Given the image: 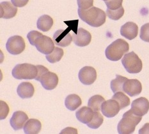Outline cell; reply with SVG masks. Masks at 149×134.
<instances>
[{
  "label": "cell",
  "mask_w": 149,
  "mask_h": 134,
  "mask_svg": "<svg viewBox=\"0 0 149 134\" xmlns=\"http://www.w3.org/2000/svg\"><path fill=\"white\" fill-rule=\"evenodd\" d=\"M77 12L81 19L92 27L101 26L105 23L106 20V13L95 6H92L86 10L78 8Z\"/></svg>",
  "instance_id": "1"
},
{
  "label": "cell",
  "mask_w": 149,
  "mask_h": 134,
  "mask_svg": "<svg viewBox=\"0 0 149 134\" xmlns=\"http://www.w3.org/2000/svg\"><path fill=\"white\" fill-rule=\"evenodd\" d=\"M142 116L134 114L131 109L129 110L123 115L122 119L120 121L117 130L120 134H131L135 131L136 125L140 123Z\"/></svg>",
  "instance_id": "2"
},
{
  "label": "cell",
  "mask_w": 149,
  "mask_h": 134,
  "mask_svg": "<svg viewBox=\"0 0 149 134\" xmlns=\"http://www.w3.org/2000/svg\"><path fill=\"white\" fill-rule=\"evenodd\" d=\"M129 50V45L125 40L119 38L110 44L105 51L106 58L112 61H117Z\"/></svg>",
  "instance_id": "3"
},
{
  "label": "cell",
  "mask_w": 149,
  "mask_h": 134,
  "mask_svg": "<svg viewBox=\"0 0 149 134\" xmlns=\"http://www.w3.org/2000/svg\"><path fill=\"white\" fill-rule=\"evenodd\" d=\"M12 76L16 79H35L38 74L37 66L29 63L18 64L13 68Z\"/></svg>",
  "instance_id": "4"
},
{
  "label": "cell",
  "mask_w": 149,
  "mask_h": 134,
  "mask_svg": "<svg viewBox=\"0 0 149 134\" xmlns=\"http://www.w3.org/2000/svg\"><path fill=\"white\" fill-rule=\"evenodd\" d=\"M122 63L129 74L140 73L143 68L141 60L134 52L125 54L122 60Z\"/></svg>",
  "instance_id": "5"
},
{
  "label": "cell",
  "mask_w": 149,
  "mask_h": 134,
  "mask_svg": "<svg viewBox=\"0 0 149 134\" xmlns=\"http://www.w3.org/2000/svg\"><path fill=\"white\" fill-rule=\"evenodd\" d=\"M31 45L36 47L40 53L46 55L52 53L54 49V44L52 39L47 36L42 35L41 33H39Z\"/></svg>",
  "instance_id": "6"
},
{
  "label": "cell",
  "mask_w": 149,
  "mask_h": 134,
  "mask_svg": "<svg viewBox=\"0 0 149 134\" xmlns=\"http://www.w3.org/2000/svg\"><path fill=\"white\" fill-rule=\"evenodd\" d=\"M25 42L21 36L15 35L10 37L6 44V50L10 54L18 55L25 49Z\"/></svg>",
  "instance_id": "7"
},
{
  "label": "cell",
  "mask_w": 149,
  "mask_h": 134,
  "mask_svg": "<svg viewBox=\"0 0 149 134\" xmlns=\"http://www.w3.org/2000/svg\"><path fill=\"white\" fill-rule=\"evenodd\" d=\"M71 28H68L65 30L58 29L53 35V41L58 46L65 47L69 46L72 41V37L70 35Z\"/></svg>",
  "instance_id": "8"
},
{
  "label": "cell",
  "mask_w": 149,
  "mask_h": 134,
  "mask_svg": "<svg viewBox=\"0 0 149 134\" xmlns=\"http://www.w3.org/2000/svg\"><path fill=\"white\" fill-rule=\"evenodd\" d=\"M81 83L85 85H91L97 79V72L92 67H84L80 70L78 74Z\"/></svg>",
  "instance_id": "9"
},
{
  "label": "cell",
  "mask_w": 149,
  "mask_h": 134,
  "mask_svg": "<svg viewBox=\"0 0 149 134\" xmlns=\"http://www.w3.org/2000/svg\"><path fill=\"white\" fill-rule=\"evenodd\" d=\"M92 40V35L86 29L82 28L77 29L73 33V42L77 46L85 47L89 45Z\"/></svg>",
  "instance_id": "10"
},
{
  "label": "cell",
  "mask_w": 149,
  "mask_h": 134,
  "mask_svg": "<svg viewBox=\"0 0 149 134\" xmlns=\"http://www.w3.org/2000/svg\"><path fill=\"white\" fill-rule=\"evenodd\" d=\"M120 107L119 103L115 100L111 99L104 101L101 107V112L104 116L111 118L118 114Z\"/></svg>",
  "instance_id": "11"
},
{
  "label": "cell",
  "mask_w": 149,
  "mask_h": 134,
  "mask_svg": "<svg viewBox=\"0 0 149 134\" xmlns=\"http://www.w3.org/2000/svg\"><path fill=\"white\" fill-rule=\"evenodd\" d=\"M131 110L138 116L145 115L149 110V101L145 97L138 98L132 102Z\"/></svg>",
  "instance_id": "12"
},
{
  "label": "cell",
  "mask_w": 149,
  "mask_h": 134,
  "mask_svg": "<svg viewBox=\"0 0 149 134\" xmlns=\"http://www.w3.org/2000/svg\"><path fill=\"white\" fill-rule=\"evenodd\" d=\"M142 91L141 83L138 79H127L123 87V91L130 97H136Z\"/></svg>",
  "instance_id": "13"
},
{
  "label": "cell",
  "mask_w": 149,
  "mask_h": 134,
  "mask_svg": "<svg viewBox=\"0 0 149 134\" xmlns=\"http://www.w3.org/2000/svg\"><path fill=\"white\" fill-rule=\"evenodd\" d=\"M58 77L56 74L48 71L40 77L42 86L46 90H53L58 84Z\"/></svg>",
  "instance_id": "14"
},
{
  "label": "cell",
  "mask_w": 149,
  "mask_h": 134,
  "mask_svg": "<svg viewBox=\"0 0 149 134\" xmlns=\"http://www.w3.org/2000/svg\"><path fill=\"white\" fill-rule=\"evenodd\" d=\"M28 119V116L23 111L18 110L14 112L10 120V123L14 130H21L24 127Z\"/></svg>",
  "instance_id": "15"
},
{
  "label": "cell",
  "mask_w": 149,
  "mask_h": 134,
  "mask_svg": "<svg viewBox=\"0 0 149 134\" xmlns=\"http://www.w3.org/2000/svg\"><path fill=\"white\" fill-rule=\"evenodd\" d=\"M120 34L122 37L132 40L138 36V26L133 22H126L120 28Z\"/></svg>",
  "instance_id": "16"
},
{
  "label": "cell",
  "mask_w": 149,
  "mask_h": 134,
  "mask_svg": "<svg viewBox=\"0 0 149 134\" xmlns=\"http://www.w3.org/2000/svg\"><path fill=\"white\" fill-rule=\"evenodd\" d=\"M17 13V8L9 1H3L0 4V17L8 19L14 17Z\"/></svg>",
  "instance_id": "17"
},
{
  "label": "cell",
  "mask_w": 149,
  "mask_h": 134,
  "mask_svg": "<svg viewBox=\"0 0 149 134\" xmlns=\"http://www.w3.org/2000/svg\"><path fill=\"white\" fill-rule=\"evenodd\" d=\"M17 93L21 99H30L33 96L35 88L31 83L29 82H23L18 86Z\"/></svg>",
  "instance_id": "18"
},
{
  "label": "cell",
  "mask_w": 149,
  "mask_h": 134,
  "mask_svg": "<svg viewBox=\"0 0 149 134\" xmlns=\"http://www.w3.org/2000/svg\"><path fill=\"white\" fill-rule=\"evenodd\" d=\"M94 112L90 107L84 106L76 112L77 120L83 124L88 123L93 118Z\"/></svg>",
  "instance_id": "19"
},
{
  "label": "cell",
  "mask_w": 149,
  "mask_h": 134,
  "mask_svg": "<svg viewBox=\"0 0 149 134\" xmlns=\"http://www.w3.org/2000/svg\"><path fill=\"white\" fill-rule=\"evenodd\" d=\"M42 129V124L39 120L30 119L25 123L23 127L24 132L26 134H37Z\"/></svg>",
  "instance_id": "20"
},
{
  "label": "cell",
  "mask_w": 149,
  "mask_h": 134,
  "mask_svg": "<svg viewBox=\"0 0 149 134\" xmlns=\"http://www.w3.org/2000/svg\"><path fill=\"white\" fill-rule=\"evenodd\" d=\"M53 25V19L49 15H43L38 19L37 22V28L40 31L47 32L49 31Z\"/></svg>",
  "instance_id": "21"
},
{
  "label": "cell",
  "mask_w": 149,
  "mask_h": 134,
  "mask_svg": "<svg viewBox=\"0 0 149 134\" xmlns=\"http://www.w3.org/2000/svg\"><path fill=\"white\" fill-rule=\"evenodd\" d=\"M82 101L81 98L76 94H72L68 95L65 100V105L68 109L74 111L81 105Z\"/></svg>",
  "instance_id": "22"
},
{
  "label": "cell",
  "mask_w": 149,
  "mask_h": 134,
  "mask_svg": "<svg viewBox=\"0 0 149 134\" xmlns=\"http://www.w3.org/2000/svg\"><path fill=\"white\" fill-rule=\"evenodd\" d=\"M105 101L104 98L99 94H96L88 100V106L95 112V111H100L101 110V107L102 103Z\"/></svg>",
  "instance_id": "23"
},
{
  "label": "cell",
  "mask_w": 149,
  "mask_h": 134,
  "mask_svg": "<svg viewBox=\"0 0 149 134\" xmlns=\"http://www.w3.org/2000/svg\"><path fill=\"white\" fill-rule=\"evenodd\" d=\"M128 79L120 75H116V78L111 81V89L114 93L118 91H123V87L125 81Z\"/></svg>",
  "instance_id": "24"
},
{
  "label": "cell",
  "mask_w": 149,
  "mask_h": 134,
  "mask_svg": "<svg viewBox=\"0 0 149 134\" xmlns=\"http://www.w3.org/2000/svg\"><path fill=\"white\" fill-rule=\"evenodd\" d=\"M112 99L115 100L119 103L120 109H125V107L130 105V99L122 91L115 93L113 96Z\"/></svg>",
  "instance_id": "25"
},
{
  "label": "cell",
  "mask_w": 149,
  "mask_h": 134,
  "mask_svg": "<svg viewBox=\"0 0 149 134\" xmlns=\"http://www.w3.org/2000/svg\"><path fill=\"white\" fill-rule=\"evenodd\" d=\"M64 54L63 50L60 47H55L54 50L49 54L46 55L47 60L51 63H55L60 61Z\"/></svg>",
  "instance_id": "26"
},
{
  "label": "cell",
  "mask_w": 149,
  "mask_h": 134,
  "mask_svg": "<svg viewBox=\"0 0 149 134\" xmlns=\"http://www.w3.org/2000/svg\"><path fill=\"white\" fill-rule=\"evenodd\" d=\"M103 122L104 117L101 115V114L99 112V111H95L94 112V115H93L92 119L86 125L90 128L97 129L102 125Z\"/></svg>",
  "instance_id": "27"
},
{
  "label": "cell",
  "mask_w": 149,
  "mask_h": 134,
  "mask_svg": "<svg viewBox=\"0 0 149 134\" xmlns=\"http://www.w3.org/2000/svg\"><path fill=\"white\" fill-rule=\"evenodd\" d=\"M124 14V8L120 7L116 10H110L107 8L106 15L108 17L113 21H118Z\"/></svg>",
  "instance_id": "28"
},
{
  "label": "cell",
  "mask_w": 149,
  "mask_h": 134,
  "mask_svg": "<svg viewBox=\"0 0 149 134\" xmlns=\"http://www.w3.org/2000/svg\"><path fill=\"white\" fill-rule=\"evenodd\" d=\"M123 0H108L105 3L107 8L110 10H116L122 7Z\"/></svg>",
  "instance_id": "29"
},
{
  "label": "cell",
  "mask_w": 149,
  "mask_h": 134,
  "mask_svg": "<svg viewBox=\"0 0 149 134\" xmlns=\"http://www.w3.org/2000/svg\"><path fill=\"white\" fill-rule=\"evenodd\" d=\"M140 37L143 41L149 42V23L145 24L143 26H142Z\"/></svg>",
  "instance_id": "30"
},
{
  "label": "cell",
  "mask_w": 149,
  "mask_h": 134,
  "mask_svg": "<svg viewBox=\"0 0 149 134\" xmlns=\"http://www.w3.org/2000/svg\"><path fill=\"white\" fill-rule=\"evenodd\" d=\"M9 112V107L4 101L0 102V119H5Z\"/></svg>",
  "instance_id": "31"
},
{
  "label": "cell",
  "mask_w": 149,
  "mask_h": 134,
  "mask_svg": "<svg viewBox=\"0 0 149 134\" xmlns=\"http://www.w3.org/2000/svg\"><path fill=\"white\" fill-rule=\"evenodd\" d=\"M77 5L80 9L86 10L93 5V0H77Z\"/></svg>",
  "instance_id": "32"
},
{
  "label": "cell",
  "mask_w": 149,
  "mask_h": 134,
  "mask_svg": "<svg viewBox=\"0 0 149 134\" xmlns=\"http://www.w3.org/2000/svg\"><path fill=\"white\" fill-rule=\"evenodd\" d=\"M37 67L38 70V74L35 79L36 81H39L40 77L42 76L45 73L49 71V70H48L47 68L44 67L43 65H37Z\"/></svg>",
  "instance_id": "33"
},
{
  "label": "cell",
  "mask_w": 149,
  "mask_h": 134,
  "mask_svg": "<svg viewBox=\"0 0 149 134\" xmlns=\"http://www.w3.org/2000/svg\"><path fill=\"white\" fill-rule=\"evenodd\" d=\"M29 0H11V2L16 7H23L27 5Z\"/></svg>",
  "instance_id": "34"
},
{
  "label": "cell",
  "mask_w": 149,
  "mask_h": 134,
  "mask_svg": "<svg viewBox=\"0 0 149 134\" xmlns=\"http://www.w3.org/2000/svg\"><path fill=\"white\" fill-rule=\"evenodd\" d=\"M61 134L62 133H77V130L76 129H74L71 127H67V128L63 130L60 133Z\"/></svg>",
  "instance_id": "35"
},
{
  "label": "cell",
  "mask_w": 149,
  "mask_h": 134,
  "mask_svg": "<svg viewBox=\"0 0 149 134\" xmlns=\"http://www.w3.org/2000/svg\"><path fill=\"white\" fill-rule=\"evenodd\" d=\"M139 133L143 134V133H149V123L145 124L144 126L139 130Z\"/></svg>",
  "instance_id": "36"
},
{
  "label": "cell",
  "mask_w": 149,
  "mask_h": 134,
  "mask_svg": "<svg viewBox=\"0 0 149 134\" xmlns=\"http://www.w3.org/2000/svg\"><path fill=\"white\" fill-rule=\"evenodd\" d=\"M103 1H108V0H103Z\"/></svg>",
  "instance_id": "37"
}]
</instances>
